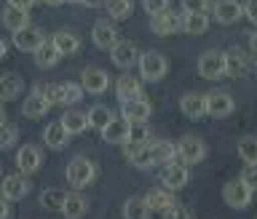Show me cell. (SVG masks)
<instances>
[{"label": "cell", "instance_id": "6", "mask_svg": "<svg viewBox=\"0 0 257 219\" xmlns=\"http://www.w3.org/2000/svg\"><path fill=\"white\" fill-rule=\"evenodd\" d=\"M198 75L204 80H220L225 75V54L220 51H206L198 59Z\"/></svg>", "mask_w": 257, "mask_h": 219}, {"label": "cell", "instance_id": "11", "mask_svg": "<svg viewBox=\"0 0 257 219\" xmlns=\"http://www.w3.org/2000/svg\"><path fill=\"white\" fill-rule=\"evenodd\" d=\"M110 59H112L115 67L128 70L137 59H140V56H137V46L132 43V40H115L112 48H110Z\"/></svg>", "mask_w": 257, "mask_h": 219}, {"label": "cell", "instance_id": "28", "mask_svg": "<svg viewBox=\"0 0 257 219\" xmlns=\"http://www.w3.org/2000/svg\"><path fill=\"white\" fill-rule=\"evenodd\" d=\"M3 24L6 30H22V27H30V14L24 11V8H16V6H6L3 8Z\"/></svg>", "mask_w": 257, "mask_h": 219}, {"label": "cell", "instance_id": "39", "mask_svg": "<svg viewBox=\"0 0 257 219\" xmlns=\"http://www.w3.org/2000/svg\"><path fill=\"white\" fill-rule=\"evenodd\" d=\"M212 0H182V11H190V14H209L212 11Z\"/></svg>", "mask_w": 257, "mask_h": 219}, {"label": "cell", "instance_id": "21", "mask_svg": "<svg viewBox=\"0 0 257 219\" xmlns=\"http://www.w3.org/2000/svg\"><path fill=\"white\" fill-rule=\"evenodd\" d=\"M246 70H249V59L238 51V48H230V51L225 54V75L228 78H244Z\"/></svg>", "mask_w": 257, "mask_h": 219}, {"label": "cell", "instance_id": "31", "mask_svg": "<svg viewBox=\"0 0 257 219\" xmlns=\"http://www.w3.org/2000/svg\"><path fill=\"white\" fill-rule=\"evenodd\" d=\"M59 51H56V46L51 43V40H46L43 46L35 51V64L38 67H43V70H48V67H56V62H59Z\"/></svg>", "mask_w": 257, "mask_h": 219}, {"label": "cell", "instance_id": "46", "mask_svg": "<svg viewBox=\"0 0 257 219\" xmlns=\"http://www.w3.org/2000/svg\"><path fill=\"white\" fill-rule=\"evenodd\" d=\"M8 203H11V200H8L3 192H0V219H6L8 214H11V206H8Z\"/></svg>", "mask_w": 257, "mask_h": 219}, {"label": "cell", "instance_id": "52", "mask_svg": "<svg viewBox=\"0 0 257 219\" xmlns=\"http://www.w3.org/2000/svg\"><path fill=\"white\" fill-rule=\"evenodd\" d=\"M3 120H6V112H3V107H0V123H3Z\"/></svg>", "mask_w": 257, "mask_h": 219}, {"label": "cell", "instance_id": "37", "mask_svg": "<svg viewBox=\"0 0 257 219\" xmlns=\"http://www.w3.org/2000/svg\"><path fill=\"white\" fill-rule=\"evenodd\" d=\"M40 91H43V96L51 104H64V83H48Z\"/></svg>", "mask_w": 257, "mask_h": 219}, {"label": "cell", "instance_id": "44", "mask_svg": "<svg viewBox=\"0 0 257 219\" xmlns=\"http://www.w3.org/2000/svg\"><path fill=\"white\" fill-rule=\"evenodd\" d=\"M164 216L166 219H185V216H190V211H188V208H180V206H169L166 208V211H164Z\"/></svg>", "mask_w": 257, "mask_h": 219}, {"label": "cell", "instance_id": "26", "mask_svg": "<svg viewBox=\"0 0 257 219\" xmlns=\"http://www.w3.org/2000/svg\"><path fill=\"white\" fill-rule=\"evenodd\" d=\"M115 96H118V102L140 99V96H142V83H140V80H137L134 75L118 78V83H115Z\"/></svg>", "mask_w": 257, "mask_h": 219}, {"label": "cell", "instance_id": "25", "mask_svg": "<svg viewBox=\"0 0 257 219\" xmlns=\"http://www.w3.org/2000/svg\"><path fill=\"white\" fill-rule=\"evenodd\" d=\"M24 91V80L19 75H14V72H8V75L0 78V102H14L19 99Z\"/></svg>", "mask_w": 257, "mask_h": 219}, {"label": "cell", "instance_id": "12", "mask_svg": "<svg viewBox=\"0 0 257 219\" xmlns=\"http://www.w3.org/2000/svg\"><path fill=\"white\" fill-rule=\"evenodd\" d=\"M30 179H27V174H11V176H6L3 184H0V192L8 198V200H22L24 195L30 192Z\"/></svg>", "mask_w": 257, "mask_h": 219}, {"label": "cell", "instance_id": "14", "mask_svg": "<svg viewBox=\"0 0 257 219\" xmlns=\"http://www.w3.org/2000/svg\"><path fill=\"white\" fill-rule=\"evenodd\" d=\"M212 11H214V19L220 24H236L244 16V6L238 0H214Z\"/></svg>", "mask_w": 257, "mask_h": 219}, {"label": "cell", "instance_id": "5", "mask_svg": "<svg viewBox=\"0 0 257 219\" xmlns=\"http://www.w3.org/2000/svg\"><path fill=\"white\" fill-rule=\"evenodd\" d=\"M161 184L169 190H182L188 184V163H177V160H169V163L161 166Z\"/></svg>", "mask_w": 257, "mask_h": 219}, {"label": "cell", "instance_id": "38", "mask_svg": "<svg viewBox=\"0 0 257 219\" xmlns=\"http://www.w3.org/2000/svg\"><path fill=\"white\" fill-rule=\"evenodd\" d=\"M16 136H19V131H16V126L14 123H0V150H6V147H11V144L16 142Z\"/></svg>", "mask_w": 257, "mask_h": 219}, {"label": "cell", "instance_id": "34", "mask_svg": "<svg viewBox=\"0 0 257 219\" xmlns=\"http://www.w3.org/2000/svg\"><path fill=\"white\" fill-rule=\"evenodd\" d=\"M112 118L115 115H112V110L107 107V104H94V107L88 110V123H91L94 128H99V131L110 123Z\"/></svg>", "mask_w": 257, "mask_h": 219}, {"label": "cell", "instance_id": "3", "mask_svg": "<svg viewBox=\"0 0 257 219\" xmlns=\"http://www.w3.org/2000/svg\"><path fill=\"white\" fill-rule=\"evenodd\" d=\"M177 158L182 160V163L188 166H196L201 160L206 158V144L201 136H182L180 142H177Z\"/></svg>", "mask_w": 257, "mask_h": 219}, {"label": "cell", "instance_id": "19", "mask_svg": "<svg viewBox=\"0 0 257 219\" xmlns=\"http://www.w3.org/2000/svg\"><path fill=\"white\" fill-rule=\"evenodd\" d=\"M150 30L156 32V35H161V38L172 35V32L180 30V16L172 14V11H161L156 16H150Z\"/></svg>", "mask_w": 257, "mask_h": 219}, {"label": "cell", "instance_id": "18", "mask_svg": "<svg viewBox=\"0 0 257 219\" xmlns=\"http://www.w3.org/2000/svg\"><path fill=\"white\" fill-rule=\"evenodd\" d=\"M48 107H51V102L43 96V91H32L27 99H24V104H22V112H24V118H30V120H38V118H43L46 112H48Z\"/></svg>", "mask_w": 257, "mask_h": 219}, {"label": "cell", "instance_id": "22", "mask_svg": "<svg viewBox=\"0 0 257 219\" xmlns=\"http://www.w3.org/2000/svg\"><path fill=\"white\" fill-rule=\"evenodd\" d=\"M43 142H46L51 150H62V147H67L70 134H67V128L62 126V120H54V123H48V126H46V131H43Z\"/></svg>", "mask_w": 257, "mask_h": 219}, {"label": "cell", "instance_id": "36", "mask_svg": "<svg viewBox=\"0 0 257 219\" xmlns=\"http://www.w3.org/2000/svg\"><path fill=\"white\" fill-rule=\"evenodd\" d=\"M238 158L249 166H257V136H244L238 142Z\"/></svg>", "mask_w": 257, "mask_h": 219}, {"label": "cell", "instance_id": "1", "mask_svg": "<svg viewBox=\"0 0 257 219\" xmlns=\"http://www.w3.org/2000/svg\"><path fill=\"white\" fill-rule=\"evenodd\" d=\"M64 174H67V182L72 184V187L83 190L96 179V166H94V160H88V158H72L67 163V171Z\"/></svg>", "mask_w": 257, "mask_h": 219}, {"label": "cell", "instance_id": "17", "mask_svg": "<svg viewBox=\"0 0 257 219\" xmlns=\"http://www.w3.org/2000/svg\"><path fill=\"white\" fill-rule=\"evenodd\" d=\"M91 40H94L96 48H104V51H107V48H112V43L118 40V30L112 27L107 19H99L91 27Z\"/></svg>", "mask_w": 257, "mask_h": 219}, {"label": "cell", "instance_id": "41", "mask_svg": "<svg viewBox=\"0 0 257 219\" xmlns=\"http://www.w3.org/2000/svg\"><path fill=\"white\" fill-rule=\"evenodd\" d=\"M128 142H150V131L145 123H132L128 126Z\"/></svg>", "mask_w": 257, "mask_h": 219}, {"label": "cell", "instance_id": "7", "mask_svg": "<svg viewBox=\"0 0 257 219\" xmlns=\"http://www.w3.org/2000/svg\"><path fill=\"white\" fill-rule=\"evenodd\" d=\"M11 35H14V46L24 54H35L38 48L46 43V35L35 27H22V30L11 32Z\"/></svg>", "mask_w": 257, "mask_h": 219}, {"label": "cell", "instance_id": "13", "mask_svg": "<svg viewBox=\"0 0 257 219\" xmlns=\"http://www.w3.org/2000/svg\"><path fill=\"white\" fill-rule=\"evenodd\" d=\"M150 102H145L142 96L140 99H128V102H120V115H123L128 123H148L150 118Z\"/></svg>", "mask_w": 257, "mask_h": 219}, {"label": "cell", "instance_id": "23", "mask_svg": "<svg viewBox=\"0 0 257 219\" xmlns=\"http://www.w3.org/2000/svg\"><path fill=\"white\" fill-rule=\"evenodd\" d=\"M145 203H148L150 214L153 211L164 214L169 206H174V195H172V190H169V187H158V190H150L148 195H145Z\"/></svg>", "mask_w": 257, "mask_h": 219}, {"label": "cell", "instance_id": "40", "mask_svg": "<svg viewBox=\"0 0 257 219\" xmlns=\"http://www.w3.org/2000/svg\"><path fill=\"white\" fill-rule=\"evenodd\" d=\"M83 86L80 83H64V104H78L83 99Z\"/></svg>", "mask_w": 257, "mask_h": 219}, {"label": "cell", "instance_id": "43", "mask_svg": "<svg viewBox=\"0 0 257 219\" xmlns=\"http://www.w3.org/2000/svg\"><path fill=\"white\" fill-rule=\"evenodd\" d=\"M142 3H145V11L150 16H156L161 11H169V0H142Z\"/></svg>", "mask_w": 257, "mask_h": 219}, {"label": "cell", "instance_id": "53", "mask_svg": "<svg viewBox=\"0 0 257 219\" xmlns=\"http://www.w3.org/2000/svg\"><path fill=\"white\" fill-rule=\"evenodd\" d=\"M64 3H78V0H64Z\"/></svg>", "mask_w": 257, "mask_h": 219}, {"label": "cell", "instance_id": "42", "mask_svg": "<svg viewBox=\"0 0 257 219\" xmlns=\"http://www.w3.org/2000/svg\"><path fill=\"white\" fill-rule=\"evenodd\" d=\"M241 179H244V184L254 192V190H257V166H249V163H246V168L241 171Z\"/></svg>", "mask_w": 257, "mask_h": 219}, {"label": "cell", "instance_id": "24", "mask_svg": "<svg viewBox=\"0 0 257 219\" xmlns=\"http://www.w3.org/2000/svg\"><path fill=\"white\" fill-rule=\"evenodd\" d=\"M180 30L188 32V35H204V32L209 30V16L206 14H190V11H185L180 16Z\"/></svg>", "mask_w": 257, "mask_h": 219}, {"label": "cell", "instance_id": "9", "mask_svg": "<svg viewBox=\"0 0 257 219\" xmlns=\"http://www.w3.org/2000/svg\"><path fill=\"white\" fill-rule=\"evenodd\" d=\"M43 166V152L35 144H22L19 152H16V168L22 174H35L38 168Z\"/></svg>", "mask_w": 257, "mask_h": 219}, {"label": "cell", "instance_id": "4", "mask_svg": "<svg viewBox=\"0 0 257 219\" xmlns=\"http://www.w3.org/2000/svg\"><path fill=\"white\" fill-rule=\"evenodd\" d=\"M222 200L228 203L230 208H246L252 203V190L244 184V179H230L228 184L222 187Z\"/></svg>", "mask_w": 257, "mask_h": 219}, {"label": "cell", "instance_id": "51", "mask_svg": "<svg viewBox=\"0 0 257 219\" xmlns=\"http://www.w3.org/2000/svg\"><path fill=\"white\" fill-rule=\"evenodd\" d=\"M43 3H46V6H62L64 0H43Z\"/></svg>", "mask_w": 257, "mask_h": 219}, {"label": "cell", "instance_id": "27", "mask_svg": "<svg viewBox=\"0 0 257 219\" xmlns=\"http://www.w3.org/2000/svg\"><path fill=\"white\" fill-rule=\"evenodd\" d=\"M177 158V144L172 142H150V166H164Z\"/></svg>", "mask_w": 257, "mask_h": 219}, {"label": "cell", "instance_id": "48", "mask_svg": "<svg viewBox=\"0 0 257 219\" xmlns=\"http://www.w3.org/2000/svg\"><path fill=\"white\" fill-rule=\"evenodd\" d=\"M249 48H252V54L257 56V32H252V35H249Z\"/></svg>", "mask_w": 257, "mask_h": 219}, {"label": "cell", "instance_id": "29", "mask_svg": "<svg viewBox=\"0 0 257 219\" xmlns=\"http://www.w3.org/2000/svg\"><path fill=\"white\" fill-rule=\"evenodd\" d=\"M62 214L70 216V219L86 216V214H88V200L80 195V192H67V198H64V206H62Z\"/></svg>", "mask_w": 257, "mask_h": 219}, {"label": "cell", "instance_id": "20", "mask_svg": "<svg viewBox=\"0 0 257 219\" xmlns=\"http://www.w3.org/2000/svg\"><path fill=\"white\" fill-rule=\"evenodd\" d=\"M51 43L56 46V51H59L62 56H72V54H78V51H80V38L75 35V32H70V30L54 32Z\"/></svg>", "mask_w": 257, "mask_h": 219}, {"label": "cell", "instance_id": "33", "mask_svg": "<svg viewBox=\"0 0 257 219\" xmlns=\"http://www.w3.org/2000/svg\"><path fill=\"white\" fill-rule=\"evenodd\" d=\"M120 214L126 219H148L150 216V208L145 203V198H128L123 208H120Z\"/></svg>", "mask_w": 257, "mask_h": 219}, {"label": "cell", "instance_id": "50", "mask_svg": "<svg viewBox=\"0 0 257 219\" xmlns=\"http://www.w3.org/2000/svg\"><path fill=\"white\" fill-rule=\"evenodd\" d=\"M6 54H8V46H6V40L0 38V59H6Z\"/></svg>", "mask_w": 257, "mask_h": 219}, {"label": "cell", "instance_id": "2", "mask_svg": "<svg viewBox=\"0 0 257 219\" xmlns=\"http://www.w3.org/2000/svg\"><path fill=\"white\" fill-rule=\"evenodd\" d=\"M137 64H140V75L148 80V83H158V80H164L166 70H169V62H166L158 51H145V54H140Z\"/></svg>", "mask_w": 257, "mask_h": 219}, {"label": "cell", "instance_id": "47", "mask_svg": "<svg viewBox=\"0 0 257 219\" xmlns=\"http://www.w3.org/2000/svg\"><path fill=\"white\" fill-rule=\"evenodd\" d=\"M8 6H16V8H24V11H30V8L35 6V0H8Z\"/></svg>", "mask_w": 257, "mask_h": 219}, {"label": "cell", "instance_id": "45", "mask_svg": "<svg viewBox=\"0 0 257 219\" xmlns=\"http://www.w3.org/2000/svg\"><path fill=\"white\" fill-rule=\"evenodd\" d=\"M244 16L252 24H257V0H246L244 3Z\"/></svg>", "mask_w": 257, "mask_h": 219}, {"label": "cell", "instance_id": "8", "mask_svg": "<svg viewBox=\"0 0 257 219\" xmlns=\"http://www.w3.org/2000/svg\"><path fill=\"white\" fill-rule=\"evenodd\" d=\"M236 110V102L228 91H212L206 94V115L212 118H228Z\"/></svg>", "mask_w": 257, "mask_h": 219}, {"label": "cell", "instance_id": "30", "mask_svg": "<svg viewBox=\"0 0 257 219\" xmlns=\"http://www.w3.org/2000/svg\"><path fill=\"white\" fill-rule=\"evenodd\" d=\"M62 126L67 128V134L70 136H75V134H83L88 126V112H78V110H70V112H64V118H62Z\"/></svg>", "mask_w": 257, "mask_h": 219}, {"label": "cell", "instance_id": "32", "mask_svg": "<svg viewBox=\"0 0 257 219\" xmlns=\"http://www.w3.org/2000/svg\"><path fill=\"white\" fill-rule=\"evenodd\" d=\"M64 198H67V192L64 190H56V187H48L40 192V206L46 208V211H62L64 206Z\"/></svg>", "mask_w": 257, "mask_h": 219}, {"label": "cell", "instance_id": "16", "mask_svg": "<svg viewBox=\"0 0 257 219\" xmlns=\"http://www.w3.org/2000/svg\"><path fill=\"white\" fill-rule=\"evenodd\" d=\"M128 120L120 115V118H112L107 126L102 128V139L107 144H126L128 142Z\"/></svg>", "mask_w": 257, "mask_h": 219}, {"label": "cell", "instance_id": "49", "mask_svg": "<svg viewBox=\"0 0 257 219\" xmlns=\"http://www.w3.org/2000/svg\"><path fill=\"white\" fill-rule=\"evenodd\" d=\"M78 3H83L86 8H96V6H102L104 0H78Z\"/></svg>", "mask_w": 257, "mask_h": 219}, {"label": "cell", "instance_id": "15", "mask_svg": "<svg viewBox=\"0 0 257 219\" xmlns=\"http://www.w3.org/2000/svg\"><path fill=\"white\" fill-rule=\"evenodd\" d=\"M180 110H182L185 118L201 120V118L206 115V94H196V91L185 94L182 99H180Z\"/></svg>", "mask_w": 257, "mask_h": 219}, {"label": "cell", "instance_id": "35", "mask_svg": "<svg viewBox=\"0 0 257 219\" xmlns=\"http://www.w3.org/2000/svg\"><path fill=\"white\" fill-rule=\"evenodd\" d=\"M132 11H134V0H107V16L110 19H115V22L128 19Z\"/></svg>", "mask_w": 257, "mask_h": 219}, {"label": "cell", "instance_id": "10", "mask_svg": "<svg viewBox=\"0 0 257 219\" xmlns=\"http://www.w3.org/2000/svg\"><path fill=\"white\" fill-rule=\"evenodd\" d=\"M80 86H83V91H86V94L99 96V94L107 91L110 75H107L104 70H99V67H88V70H83V75H80Z\"/></svg>", "mask_w": 257, "mask_h": 219}]
</instances>
